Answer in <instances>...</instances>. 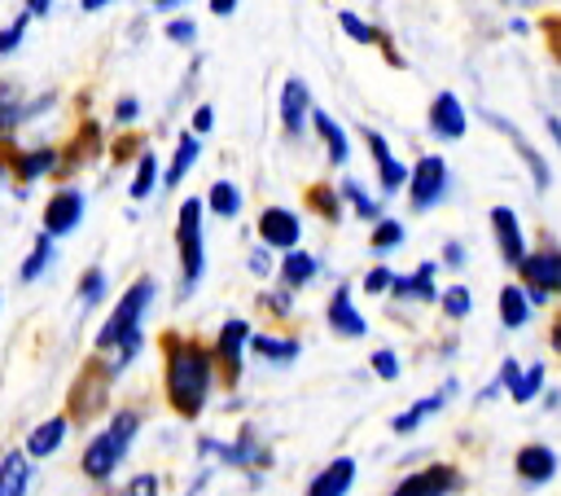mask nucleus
<instances>
[{
  "mask_svg": "<svg viewBox=\"0 0 561 496\" xmlns=\"http://www.w3.org/2000/svg\"><path fill=\"white\" fill-rule=\"evenodd\" d=\"M250 352L272 365H290L299 356V339H276V334H250Z\"/></svg>",
  "mask_w": 561,
  "mask_h": 496,
  "instance_id": "28",
  "label": "nucleus"
},
{
  "mask_svg": "<svg viewBox=\"0 0 561 496\" xmlns=\"http://www.w3.org/2000/svg\"><path fill=\"white\" fill-rule=\"evenodd\" d=\"M232 10H237V0H211V14H215V19H228Z\"/></svg>",
  "mask_w": 561,
  "mask_h": 496,
  "instance_id": "51",
  "label": "nucleus"
},
{
  "mask_svg": "<svg viewBox=\"0 0 561 496\" xmlns=\"http://www.w3.org/2000/svg\"><path fill=\"white\" fill-rule=\"evenodd\" d=\"M106 391H110V369H102L97 361L75 378V387H71V417L75 422H84V417H93L102 404H106Z\"/></svg>",
  "mask_w": 561,
  "mask_h": 496,
  "instance_id": "9",
  "label": "nucleus"
},
{
  "mask_svg": "<svg viewBox=\"0 0 561 496\" xmlns=\"http://www.w3.org/2000/svg\"><path fill=\"white\" fill-rule=\"evenodd\" d=\"M123 496H158V474H136Z\"/></svg>",
  "mask_w": 561,
  "mask_h": 496,
  "instance_id": "45",
  "label": "nucleus"
},
{
  "mask_svg": "<svg viewBox=\"0 0 561 496\" xmlns=\"http://www.w3.org/2000/svg\"><path fill=\"white\" fill-rule=\"evenodd\" d=\"M290 295H295V291H280V295H263V308H267L272 317H286V312H290V304H295Z\"/></svg>",
  "mask_w": 561,
  "mask_h": 496,
  "instance_id": "47",
  "label": "nucleus"
},
{
  "mask_svg": "<svg viewBox=\"0 0 561 496\" xmlns=\"http://www.w3.org/2000/svg\"><path fill=\"white\" fill-rule=\"evenodd\" d=\"M369 365H373V374H378V378H386V382H395V378H399V356H395L391 347H378V352L369 356Z\"/></svg>",
  "mask_w": 561,
  "mask_h": 496,
  "instance_id": "41",
  "label": "nucleus"
},
{
  "mask_svg": "<svg viewBox=\"0 0 561 496\" xmlns=\"http://www.w3.org/2000/svg\"><path fill=\"white\" fill-rule=\"evenodd\" d=\"M5 172H10V163H5V158H0V185H5Z\"/></svg>",
  "mask_w": 561,
  "mask_h": 496,
  "instance_id": "57",
  "label": "nucleus"
},
{
  "mask_svg": "<svg viewBox=\"0 0 561 496\" xmlns=\"http://www.w3.org/2000/svg\"><path fill=\"white\" fill-rule=\"evenodd\" d=\"M27 487H32V457L5 452V461H0V496H27Z\"/></svg>",
  "mask_w": 561,
  "mask_h": 496,
  "instance_id": "24",
  "label": "nucleus"
},
{
  "mask_svg": "<svg viewBox=\"0 0 561 496\" xmlns=\"http://www.w3.org/2000/svg\"><path fill=\"white\" fill-rule=\"evenodd\" d=\"M206 206H211L219 220H232V215L241 211V189H237L232 180H215L211 193H206Z\"/></svg>",
  "mask_w": 561,
  "mask_h": 496,
  "instance_id": "31",
  "label": "nucleus"
},
{
  "mask_svg": "<svg viewBox=\"0 0 561 496\" xmlns=\"http://www.w3.org/2000/svg\"><path fill=\"white\" fill-rule=\"evenodd\" d=\"M53 163H58V154H53L49 145H45V150H32V154L19 158V176H23V180H40V176L53 172Z\"/></svg>",
  "mask_w": 561,
  "mask_h": 496,
  "instance_id": "36",
  "label": "nucleus"
},
{
  "mask_svg": "<svg viewBox=\"0 0 561 496\" xmlns=\"http://www.w3.org/2000/svg\"><path fill=\"white\" fill-rule=\"evenodd\" d=\"M439 304H443V312H447V317L465 321V317H469V308H474V295H469V286H447V291L439 295Z\"/></svg>",
  "mask_w": 561,
  "mask_h": 496,
  "instance_id": "38",
  "label": "nucleus"
},
{
  "mask_svg": "<svg viewBox=\"0 0 561 496\" xmlns=\"http://www.w3.org/2000/svg\"><path fill=\"white\" fill-rule=\"evenodd\" d=\"M539 387H544V365H530V369H522V374L513 378L509 395H513V404H530V400L539 395Z\"/></svg>",
  "mask_w": 561,
  "mask_h": 496,
  "instance_id": "35",
  "label": "nucleus"
},
{
  "mask_svg": "<svg viewBox=\"0 0 561 496\" xmlns=\"http://www.w3.org/2000/svg\"><path fill=\"white\" fill-rule=\"evenodd\" d=\"M544 123H548V132H552V141H557V145H561V119H557V115H548V119H544Z\"/></svg>",
  "mask_w": 561,
  "mask_h": 496,
  "instance_id": "53",
  "label": "nucleus"
},
{
  "mask_svg": "<svg viewBox=\"0 0 561 496\" xmlns=\"http://www.w3.org/2000/svg\"><path fill=\"white\" fill-rule=\"evenodd\" d=\"M246 343H250V326L241 321V317H232V321H224L219 326V334H215V347H211V356L224 365V382H237V374H241V352H246Z\"/></svg>",
  "mask_w": 561,
  "mask_h": 496,
  "instance_id": "12",
  "label": "nucleus"
},
{
  "mask_svg": "<svg viewBox=\"0 0 561 496\" xmlns=\"http://www.w3.org/2000/svg\"><path fill=\"white\" fill-rule=\"evenodd\" d=\"M426 128L439 137V141H461L465 137V106L456 93H434L430 110H426Z\"/></svg>",
  "mask_w": 561,
  "mask_h": 496,
  "instance_id": "15",
  "label": "nucleus"
},
{
  "mask_svg": "<svg viewBox=\"0 0 561 496\" xmlns=\"http://www.w3.org/2000/svg\"><path fill=\"white\" fill-rule=\"evenodd\" d=\"M136 119H141V102L136 97H123L115 106V123H136Z\"/></svg>",
  "mask_w": 561,
  "mask_h": 496,
  "instance_id": "48",
  "label": "nucleus"
},
{
  "mask_svg": "<svg viewBox=\"0 0 561 496\" xmlns=\"http://www.w3.org/2000/svg\"><path fill=\"white\" fill-rule=\"evenodd\" d=\"M513 465H517V479L522 483L539 487V483H548L557 474V452L548 444H526V448H517V461Z\"/></svg>",
  "mask_w": 561,
  "mask_h": 496,
  "instance_id": "18",
  "label": "nucleus"
},
{
  "mask_svg": "<svg viewBox=\"0 0 561 496\" xmlns=\"http://www.w3.org/2000/svg\"><path fill=\"white\" fill-rule=\"evenodd\" d=\"M312 123H317V137H321V145H325V158H330V167H343V163L351 158V141H347V132L338 128V119L312 106Z\"/></svg>",
  "mask_w": 561,
  "mask_h": 496,
  "instance_id": "20",
  "label": "nucleus"
},
{
  "mask_svg": "<svg viewBox=\"0 0 561 496\" xmlns=\"http://www.w3.org/2000/svg\"><path fill=\"white\" fill-rule=\"evenodd\" d=\"M250 269H254V277H272V251L267 246H254L250 251Z\"/></svg>",
  "mask_w": 561,
  "mask_h": 496,
  "instance_id": "46",
  "label": "nucleus"
},
{
  "mask_svg": "<svg viewBox=\"0 0 561 496\" xmlns=\"http://www.w3.org/2000/svg\"><path fill=\"white\" fill-rule=\"evenodd\" d=\"M106 299V273L102 269H88L84 277H80V304L84 308H97Z\"/></svg>",
  "mask_w": 561,
  "mask_h": 496,
  "instance_id": "39",
  "label": "nucleus"
},
{
  "mask_svg": "<svg viewBox=\"0 0 561 496\" xmlns=\"http://www.w3.org/2000/svg\"><path fill=\"white\" fill-rule=\"evenodd\" d=\"M154 185H158V158L145 150V154H141V163H136V172H132V185H128V193H132L136 202H145V198L154 193Z\"/></svg>",
  "mask_w": 561,
  "mask_h": 496,
  "instance_id": "32",
  "label": "nucleus"
},
{
  "mask_svg": "<svg viewBox=\"0 0 561 496\" xmlns=\"http://www.w3.org/2000/svg\"><path fill=\"white\" fill-rule=\"evenodd\" d=\"M360 132H365V145H369V154H373V163H378V185H382V193L391 198V193L408 189L413 167H404V163L395 158V150L386 145V137H382V132H373V128H360Z\"/></svg>",
  "mask_w": 561,
  "mask_h": 496,
  "instance_id": "8",
  "label": "nucleus"
},
{
  "mask_svg": "<svg viewBox=\"0 0 561 496\" xmlns=\"http://www.w3.org/2000/svg\"><path fill=\"white\" fill-rule=\"evenodd\" d=\"M80 220H84V193H80V189H58V193L45 202L40 233H49V237H67L71 228H80Z\"/></svg>",
  "mask_w": 561,
  "mask_h": 496,
  "instance_id": "11",
  "label": "nucleus"
},
{
  "mask_svg": "<svg viewBox=\"0 0 561 496\" xmlns=\"http://www.w3.org/2000/svg\"><path fill=\"white\" fill-rule=\"evenodd\" d=\"M154 277H141V282H132L128 291H123V299L115 304V312L106 317V326L97 330V352L106 356V369L110 374H123L136 356H141V343H145V334H141V321H145V312H150V304H154Z\"/></svg>",
  "mask_w": 561,
  "mask_h": 496,
  "instance_id": "2",
  "label": "nucleus"
},
{
  "mask_svg": "<svg viewBox=\"0 0 561 496\" xmlns=\"http://www.w3.org/2000/svg\"><path fill=\"white\" fill-rule=\"evenodd\" d=\"M391 286H395V273L386 264H378V269L365 273V295H391Z\"/></svg>",
  "mask_w": 561,
  "mask_h": 496,
  "instance_id": "43",
  "label": "nucleus"
},
{
  "mask_svg": "<svg viewBox=\"0 0 561 496\" xmlns=\"http://www.w3.org/2000/svg\"><path fill=\"white\" fill-rule=\"evenodd\" d=\"M198 154H202V141H198L193 132H180V137H176V154H171V167H163V185L176 189V185L189 176V167L198 163Z\"/></svg>",
  "mask_w": 561,
  "mask_h": 496,
  "instance_id": "25",
  "label": "nucleus"
},
{
  "mask_svg": "<svg viewBox=\"0 0 561 496\" xmlns=\"http://www.w3.org/2000/svg\"><path fill=\"white\" fill-rule=\"evenodd\" d=\"M163 36H167V40H171V45H193V40H198V27H193V23H189V19H171V23H167V32H163Z\"/></svg>",
  "mask_w": 561,
  "mask_h": 496,
  "instance_id": "44",
  "label": "nucleus"
},
{
  "mask_svg": "<svg viewBox=\"0 0 561 496\" xmlns=\"http://www.w3.org/2000/svg\"><path fill=\"white\" fill-rule=\"evenodd\" d=\"M27 115V102H23V88L10 84V80H0V141H10L14 128L23 123Z\"/></svg>",
  "mask_w": 561,
  "mask_h": 496,
  "instance_id": "27",
  "label": "nucleus"
},
{
  "mask_svg": "<svg viewBox=\"0 0 561 496\" xmlns=\"http://www.w3.org/2000/svg\"><path fill=\"white\" fill-rule=\"evenodd\" d=\"M0 308H5V299H0Z\"/></svg>",
  "mask_w": 561,
  "mask_h": 496,
  "instance_id": "58",
  "label": "nucleus"
},
{
  "mask_svg": "<svg viewBox=\"0 0 561 496\" xmlns=\"http://www.w3.org/2000/svg\"><path fill=\"white\" fill-rule=\"evenodd\" d=\"M67 430H71V417H67V413H58V417L40 422V426L27 435V448H23V452H27V457H36V461H40V457H53V452L62 448Z\"/></svg>",
  "mask_w": 561,
  "mask_h": 496,
  "instance_id": "22",
  "label": "nucleus"
},
{
  "mask_svg": "<svg viewBox=\"0 0 561 496\" xmlns=\"http://www.w3.org/2000/svg\"><path fill=\"white\" fill-rule=\"evenodd\" d=\"M500 321H504V330H522L530 321V299H526L522 286H504L500 291Z\"/></svg>",
  "mask_w": 561,
  "mask_h": 496,
  "instance_id": "30",
  "label": "nucleus"
},
{
  "mask_svg": "<svg viewBox=\"0 0 561 496\" xmlns=\"http://www.w3.org/2000/svg\"><path fill=\"white\" fill-rule=\"evenodd\" d=\"M491 237H496L500 260L509 269H517L526 260V233H522V220L513 206H491Z\"/></svg>",
  "mask_w": 561,
  "mask_h": 496,
  "instance_id": "10",
  "label": "nucleus"
},
{
  "mask_svg": "<svg viewBox=\"0 0 561 496\" xmlns=\"http://www.w3.org/2000/svg\"><path fill=\"white\" fill-rule=\"evenodd\" d=\"M317 273H321V264L308 251H290L286 260H280V286L286 291H303L308 282H317Z\"/></svg>",
  "mask_w": 561,
  "mask_h": 496,
  "instance_id": "26",
  "label": "nucleus"
},
{
  "mask_svg": "<svg viewBox=\"0 0 561 496\" xmlns=\"http://www.w3.org/2000/svg\"><path fill=\"white\" fill-rule=\"evenodd\" d=\"M154 5H158V10H171V5H180V0H154Z\"/></svg>",
  "mask_w": 561,
  "mask_h": 496,
  "instance_id": "56",
  "label": "nucleus"
},
{
  "mask_svg": "<svg viewBox=\"0 0 561 496\" xmlns=\"http://www.w3.org/2000/svg\"><path fill=\"white\" fill-rule=\"evenodd\" d=\"M338 193H343V202H347L360 220H369V224H378V220H382V202H378L360 180H351V176H347V180L338 185Z\"/></svg>",
  "mask_w": 561,
  "mask_h": 496,
  "instance_id": "29",
  "label": "nucleus"
},
{
  "mask_svg": "<svg viewBox=\"0 0 561 496\" xmlns=\"http://www.w3.org/2000/svg\"><path fill=\"white\" fill-rule=\"evenodd\" d=\"M517 277H522V291L535 308L548 304L552 295H561V246L539 241L535 251H526V260L517 264Z\"/></svg>",
  "mask_w": 561,
  "mask_h": 496,
  "instance_id": "5",
  "label": "nucleus"
},
{
  "mask_svg": "<svg viewBox=\"0 0 561 496\" xmlns=\"http://www.w3.org/2000/svg\"><path fill=\"white\" fill-rule=\"evenodd\" d=\"M356 483V457H334L308 487V496H347Z\"/></svg>",
  "mask_w": 561,
  "mask_h": 496,
  "instance_id": "19",
  "label": "nucleus"
},
{
  "mask_svg": "<svg viewBox=\"0 0 561 496\" xmlns=\"http://www.w3.org/2000/svg\"><path fill=\"white\" fill-rule=\"evenodd\" d=\"M308 119H312V93L299 75H290L280 84V128H286V137H303Z\"/></svg>",
  "mask_w": 561,
  "mask_h": 496,
  "instance_id": "14",
  "label": "nucleus"
},
{
  "mask_svg": "<svg viewBox=\"0 0 561 496\" xmlns=\"http://www.w3.org/2000/svg\"><path fill=\"white\" fill-rule=\"evenodd\" d=\"M49 260H53V237H49V233H40V237H36V246H32V256L23 260V273H19V277H23V282H36V277L49 269Z\"/></svg>",
  "mask_w": 561,
  "mask_h": 496,
  "instance_id": "34",
  "label": "nucleus"
},
{
  "mask_svg": "<svg viewBox=\"0 0 561 496\" xmlns=\"http://www.w3.org/2000/svg\"><path fill=\"white\" fill-rule=\"evenodd\" d=\"M338 198H343V193H334L330 185H312V189H308L312 211H321L330 224H338V220H343V202H338Z\"/></svg>",
  "mask_w": 561,
  "mask_h": 496,
  "instance_id": "37",
  "label": "nucleus"
},
{
  "mask_svg": "<svg viewBox=\"0 0 561 496\" xmlns=\"http://www.w3.org/2000/svg\"><path fill=\"white\" fill-rule=\"evenodd\" d=\"M27 27H32V14H23V19H14L5 32H0V54H14L19 45H23V36H27Z\"/></svg>",
  "mask_w": 561,
  "mask_h": 496,
  "instance_id": "42",
  "label": "nucleus"
},
{
  "mask_svg": "<svg viewBox=\"0 0 561 496\" xmlns=\"http://www.w3.org/2000/svg\"><path fill=\"white\" fill-rule=\"evenodd\" d=\"M482 119H487V123H496V128L509 137V145H513V150L522 154V163L530 167V176H535V189H548V185H552V172H548V163H544V158H539V154H535V150L522 141V132H517V128H513L504 115H496L491 106H482Z\"/></svg>",
  "mask_w": 561,
  "mask_h": 496,
  "instance_id": "17",
  "label": "nucleus"
},
{
  "mask_svg": "<svg viewBox=\"0 0 561 496\" xmlns=\"http://www.w3.org/2000/svg\"><path fill=\"white\" fill-rule=\"evenodd\" d=\"M49 5H53V0H27V14H32V19H45Z\"/></svg>",
  "mask_w": 561,
  "mask_h": 496,
  "instance_id": "52",
  "label": "nucleus"
},
{
  "mask_svg": "<svg viewBox=\"0 0 561 496\" xmlns=\"http://www.w3.org/2000/svg\"><path fill=\"white\" fill-rule=\"evenodd\" d=\"M461 487V470L456 465H426L417 474H408L391 496H452Z\"/></svg>",
  "mask_w": 561,
  "mask_h": 496,
  "instance_id": "13",
  "label": "nucleus"
},
{
  "mask_svg": "<svg viewBox=\"0 0 561 496\" xmlns=\"http://www.w3.org/2000/svg\"><path fill=\"white\" fill-rule=\"evenodd\" d=\"M254 233H259V246H267V251H280V256L299 251V241H303V224H299V215L290 206H263Z\"/></svg>",
  "mask_w": 561,
  "mask_h": 496,
  "instance_id": "7",
  "label": "nucleus"
},
{
  "mask_svg": "<svg viewBox=\"0 0 561 496\" xmlns=\"http://www.w3.org/2000/svg\"><path fill=\"white\" fill-rule=\"evenodd\" d=\"M447 395H456V382H447L443 391H434V395H426V400H417V404H413L408 413H399V417L391 422V430H395V435H413V430H417V426H421L426 417H434V413H439V409L447 404Z\"/></svg>",
  "mask_w": 561,
  "mask_h": 496,
  "instance_id": "23",
  "label": "nucleus"
},
{
  "mask_svg": "<svg viewBox=\"0 0 561 496\" xmlns=\"http://www.w3.org/2000/svg\"><path fill=\"white\" fill-rule=\"evenodd\" d=\"M434 273H439V264H417L408 277H395V286H391V295L395 299H421V304H434L439 299V291H434Z\"/></svg>",
  "mask_w": 561,
  "mask_h": 496,
  "instance_id": "21",
  "label": "nucleus"
},
{
  "mask_svg": "<svg viewBox=\"0 0 561 496\" xmlns=\"http://www.w3.org/2000/svg\"><path fill=\"white\" fill-rule=\"evenodd\" d=\"M465 264V246L461 241H447L443 246V269H461Z\"/></svg>",
  "mask_w": 561,
  "mask_h": 496,
  "instance_id": "50",
  "label": "nucleus"
},
{
  "mask_svg": "<svg viewBox=\"0 0 561 496\" xmlns=\"http://www.w3.org/2000/svg\"><path fill=\"white\" fill-rule=\"evenodd\" d=\"M338 23H343V32H347L351 40H360V45H382V36H378V32H373V27H369L360 14L343 10V14H338Z\"/></svg>",
  "mask_w": 561,
  "mask_h": 496,
  "instance_id": "40",
  "label": "nucleus"
},
{
  "mask_svg": "<svg viewBox=\"0 0 561 496\" xmlns=\"http://www.w3.org/2000/svg\"><path fill=\"white\" fill-rule=\"evenodd\" d=\"M202 211L206 198H184L176 211V256H180V277L184 291H193L206 273V246H202Z\"/></svg>",
  "mask_w": 561,
  "mask_h": 496,
  "instance_id": "4",
  "label": "nucleus"
},
{
  "mask_svg": "<svg viewBox=\"0 0 561 496\" xmlns=\"http://www.w3.org/2000/svg\"><path fill=\"white\" fill-rule=\"evenodd\" d=\"M552 352H561V321L552 326Z\"/></svg>",
  "mask_w": 561,
  "mask_h": 496,
  "instance_id": "55",
  "label": "nucleus"
},
{
  "mask_svg": "<svg viewBox=\"0 0 561 496\" xmlns=\"http://www.w3.org/2000/svg\"><path fill=\"white\" fill-rule=\"evenodd\" d=\"M452 189V172L439 154H421V163L413 167L408 176V198H413V211H434Z\"/></svg>",
  "mask_w": 561,
  "mask_h": 496,
  "instance_id": "6",
  "label": "nucleus"
},
{
  "mask_svg": "<svg viewBox=\"0 0 561 496\" xmlns=\"http://www.w3.org/2000/svg\"><path fill=\"white\" fill-rule=\"evenodd\" d=\"M211 128H215V110H211V106H198V110H193V128H189V132H193V137H206Z\"/></svg>",
  "mask_w": 561,
  "mask_h": 496,
  "instance_id": "49",
  "label": "nucleus"
},
{
  "mask_svg": "<svg viewBox=\"0 0 561 496\" xmlns=\"http://www.w3.org/2000/svg\"><path fill=\"white\" fill-rule=\"evenodd\" d=\"M163 378H167V404L193 422L202 417L206 409V395H211V378H215V356L211 347H202L198 339H180V334H167L163 339Z\"/></svg>",
  "mask_w": 561,
  "mask_h": 496,
  "instance_id": "1",
  "label": "nucleus"
},
{
  "mask_svg": "<svg viewBox=\"0 0 561 496\" xmlns=\"http://www.w3.org/2000/svg\"><path fill=\"white\" fill-rule=\"evenodd\" d=\"M369 246H373L378 256H391V251H399V246H404V224L382 215V220L373 224V237H369Z\"/></svg>",
  "mask_w": 561,
  "mask_h": 496,
  "instance_id": "33",
  "label": "nucleus"
},
{
  "mask_svg": "<svg viewBox=\"0 0 561 496\" xmlns=\"http://www.w3.org/2000/svg\"><path fill=\"white\" fill-rule=\"evenodd\" d=\"M325 321H330V330H334L338 339H365V334H369V321L360 317V308H356V299H351V286H338V291H334V299H330V308H325Z\"/></svg>",
  "mask_w": 561,
  "mask_h": 496,
  "instance_id": "16",
  "label": "nucleus"
},
{
  "mask_svg": "<svg viewBox=\"0 0 561 496\" xmlns=\"http://www.w3.org/2000/svg\"><path fill=\"white\" fill-rule=\"evenodd\" d=\"M136 435H141V413L119 409V413L106 422V430L84 448L80 470H84L93 483H106V479L119 470V461L128 457V448H132V439H136Z\"/></svg>",
  "mask_w": 561,
  "mask_h": 496,
  "instance_id": "3",
  "label": "nucleus"
},
{
  "mask_svg": "<svg viewBox=\"0 0 561 496\" xmlns=\"http://www.w3.org/2000/svg\"><path fill=\"white\" fill-rule=\"evenodd\" d=\"M80 5H84L88 14H97V10H106V5H115V0H80Z\"/></svg>",
  "mask_w": 561,
  "mask_h": 496,
  "instance_id": "54",
  "label": "nucleus"
}]
</instances>
